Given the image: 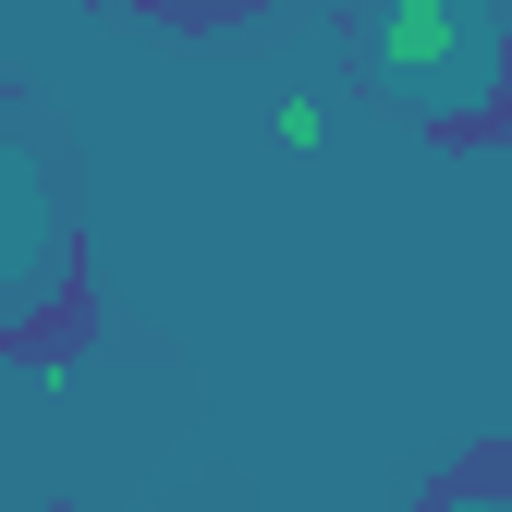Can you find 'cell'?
Returning a JSON list of instances; mask_svg holds the SVG:
<instances>
[{"label": "cell", "instance_id": "6da1fadb", "mask_svg": "<svg viewBox=\"0 0 512 512\" xmlns=\"http://www.w3.org/2000/svg\"><path fill=\"white\" fill-rule=\"evenodd\" d=\"M342 74L427 135L512 110V0H342Z\"/></svg>", "mask_w": 512, "mask_h": 512}, {"label": "cell", "instance_id": "7a4b0ae2", "mask_svg": "<svg viewBox=\"0 0 512 512\" xmlns=\"http://www.w3.org/2000/svg\"><path fill=\"white\" fill-rule=\"evenodd\" d=\"M74 293V208L49 183V147L25 110H0V330H25Z\"/></svg>", "mask_w": 512, "mask_h": 512}, {"label": "cell", "instance_id": "3957f363", "mask_svg": "<svg viewBox=\"0 0 512 512\" xmlns=\"http://www.w3.org/2000/svg\"><path fill=\"white\" fill-rule=\"evenodd\" d=\"M269 135H281L293 159H305V147H330V86H281V98H269Z\"/></svg>", "mask_w": 512, "mask_h": 512}, {"label": "cell", "instance_id": "277c9868", "mask_svg": "<svg viewBox=\"0 0 512 512\" xmlns=\"http://www.w3.org/2000/svg\"><path fill=\"white\" fill-rule=\"evenodd\" d=\"M427 512H512V464L488 452L476 476H439V488H427Z\"/></svg>", "mask_w": 512, "mask_h": 512}]
</instances>
